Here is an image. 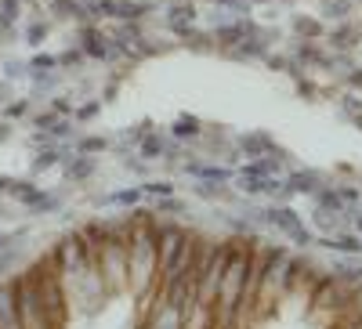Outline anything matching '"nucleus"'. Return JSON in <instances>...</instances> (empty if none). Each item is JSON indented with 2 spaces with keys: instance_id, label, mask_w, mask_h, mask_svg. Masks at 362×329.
<instances>
[{
  "instance_id": "f257e3e1",
  "label": "nucleus",
  "mask_w": 362,
  "mask_h": 329,
  "mask_svg": "<svg viewBox=\"0 0 362 329\" xmlns=\"http://www.w3.org/2000/svg\"><path fill=\"white\" fill-rule=\"evenodd\" d=\"M127 272L138 293H145L160 275L156 272V225H148L145 217H138L127 232Z\"/></svg>"
},
{
  "instance_id": "f03ea898",
  "label": "nucleus",
  "mask_w": 362,
  "mask_h": 329,
  "mask_svg": "<svg viewBox=\"0 0 362 329\" xmlns=\"http://www.w3.org/2000/svg\"><path fill=\"white\" fill-rule=\"evenodd\" d=\"M250 272H254V257L243 253L239 246H232V257L225 264V275L218 286V301H221V315L232 318L235 308L247 301V289H250Z\"/></svg>"
},
{
  "instance_id": "7ed1b4c3",
  "label": "nucleus",
  "mask_w": 362,
  "mask_h": 329,
  "mask_svg": "<svg viewBox=\"0 0 362 329\" xmlns=\"http://www.w3.org/2000/svg\"><path fill=\"white\" fill-rule=\"evenodd\" d=\"M235 243H221V246H210L203 253V261H196V301L199 304H214L218 301V286L225 275V264L232 257Z\"/></svg>"
},
{
  "instance_id": "20e7f679",
  "label": "nucleus",
  "mask_w": 362,
  "mask_h": 329,
  "mask_svg": "<svg viewBox=\"0 0 362 329\" xmlns=\"http://www.w3.org/2000/svg\"><path fill=\"white\" fill-rule=\"evenodd\" d=\"M15 286V308H18V318H22V329H54L47 311H44V301H40V286L33 279V272H22L18 279H11Z\"/></svg>"
},
{
  "instance_id": "39448f33",
  "label": "nucleus",
  "mask_w": 362,
  "mask_h": 329,
  "mask_svg": "<svg viewBox=\"0 0 362 329\" xmlns=\"http://www.w3.org/2000/svg\"><path fill=\"white\" fill-rule=\"evenodd\" d=\"M261 221H268L272 228L286 232L293 243H300V246H308V243H312V232L300 225V217L290 210V206H272V210H261Z\"/></svg>"
},
{
  "instance_id": "423d86ee",
  "label": "nucleus",
  "mask_w": 362,
  "mask_h": 329,
  "mask_svg": "<svg viewBox=\"0 0 362 329\" xmlns=\"http://www.w3.org/2000/svg\"><path fill=\"white\" fill-rule=\"evenodd\" d=\"M0 329H22L18 308H15V286L0 282Z\"/></svg>"
},
{
  "instance_id": "0eeeda50",
  "label": "nucleus",
  "mask_w": 362,
  "mask_h": 329,
  "mask_svg": "<svg viewBox=\"0 0 362 329\" xmlns=\"http://www.w3.org/2000/svg\"><path fill=\"white\" fill-rule=\"evenodd\" d=\"M87 58H109L112 54V44H109V37L102 33V29H95V25H83V47H80Z\"/></svg>"
},
{
  "instance_id": "6e6552de",
  "label": "nucleus",
  "mask_w": 362,
  "mask_h": 329,
  "mask_svg": "<svg viewBox=\"0 0 362 329\" xmlns=\"http://www.w3.org/2000/svg\"><path fill=\"white\" fill-rule=\"evenodd\" d=\"M319 181H322V177H319L315 170H297V174H290V177H286L283 185H286V192H290V196H305V192H308V196H315V192L322 189Z\"/></svg>"
},
{
  "instance_id": "1a4fd4ad",
  "label": "nucleus",
  "mask_w": 362,
  "mask_h": 329,
  "mask_svg": "<svg viewBox=\"0 0 362 329\" xmlns=\"http://www.w3.org/2000/svg\"><path fill=\"white\" fill-rule=\"evenodd\" d=\"M239 148H243L247 156H254V160H261V156H279L276 141H272L268 134H243V138H239Z\"/></svg>"
},
{
  "instance_id": "9d476101",
  "label": "nucleus",
  "mask_w": 362,
  "mask_h": 329,
  "mask_svg": "<svg viewBox=\"0 0 362 329\" xmlns=\"http://www.w3.org/2000/svg\"><path fill=\"white\" fill-rule=\"evenodd\" d=\"M257 29H254V22H232V25H221L218 33H214V40L221 44V47H235L239 40H247V37H254Z\"/></svg>"
},
{
  "instance_id": "9b49d317",
  "label": "nucleus",
  "mask_w": 362,
  "mask_h": 329,
  "mask_svg": "<svg viewBox=\"0 0 362 329\" xmlns=\"http://www.w3.org/2000/svg\"><path fill=\"white\" fill-rule=\"evenodd\" d=\"M145 329H185V315H181L174 304H160V311L153 315V318H148V325Z\"/></svg>"
},
{
  "instance_id": "f8f14e48",
  "label": "nucleus",
  "mask_w": 362,
  "mask_h": 329,
  "mask_svg": "<svg viewBox=\"0 0 362 329\" xmlns=\"http://www.w3.org/2000/svg\"><path fill=\"white\" fill-rule=\"evenodd\" d=\"M192 18H196L192 4H174V8L167 11V25L174 29L177 37H189V33H192Z\"/></svg>"
},
{
  "instance_id": "ddd939ff",
  "label": "nucleus",
  "mask_w": 362,
  "mask_h": 329,
  "mask_svg": "<svg viewBox=\"0 0 362 329\" xmlns=\"http://www.w3.org/2000/svg\"><path fill=\"white\" fill-rule=\"evenodd\" d=\"M37 131L47 138H69L73 124L69 119H58V112H44V116H37Z\"/></svg>"
},
{
  "instance_id": "4468645a",
  "label": "nucleus",
  "mask_w": 362,
  "mask_h": 329,
  "mask_svg": "<svg viewBox=\"0 0 362 329\" xmlns=\"http://www.w3.org/2000/svg\"><path fill=\"white\" fill-rule=\"evenodd\" d=\"M322 246L326 250H334V253H362V239L358 235H326L322 239Z\"/></svg>"
},
{
  "instance_id": "2eb2a0df",
  "label": "nucleus",
  "mask_w": 362,
  "mask_h": 329,
  "mask_svg": "<svg viewBox=\"0 0 362 329\" xmlns=\"http://www.w3.org/2000/svg\"><path fill=\"white\" fill-rule=\"evenodd\" d=\"M90 174H95V160L83 156V152H76V156L69 160V167H66V177H69V181H87Z\"/></svg>"
},
{
  "instance_id": "dca6fc26",
  "label": "nucleus",
  "mask_w": 362,
  "mask_h": 329,
  "mask_svg": "<svg viewBox=\"0 0 362 329\" xmlns=\"http://www.w3.org/2000/svg\"><path fill=\"white\" fill-rule=\"evenodd\" d=\"M185 170L192 177H203V181H228L232 170L228 167H203V163H185Z\"/></svg>"
},
{
  "instance_id": "f3484780",
  "label": "nucleus",
  "mask_w": 362,
  "mask_h": 329,
  "mask_svg": "<svg viewBox=\"0 0 362 329\" xmlns=\"http://www.w3.org/2000/svg\"><path fill=\"white\" fill-rule=\"evenodd\" d=\"M138 145H141V156H145V160H160V156L167 152V141H163L156 131H148Z\"/></svg>"
},
{
  "instance_id": "a211bd4d",
  "label": "nucleus",
  "mask_w": 362,
  "mask_h": 329,
  "mask_svg": "<svg viewBox=\"0 0 362 329\" xmlns=\"http://www.w3.org/2000/svg\"><path fill=\"white\" fill-rule=\"evenodd\" d=\"M232 58H261L264 54V40H239L235 47H228Z\"/></svg>"
},
{
  "instance_id": "6ab92c4d",
  "label": "nucleus",
  "mask_w": 362,
  "mask_h": 329,
  "mask_svg": "<svg viewBox=\"0 0 362 329\" xmlns=\"http://www.w3.org/2000/svg\"><path fill=\"white\" fill-rule=\"evenodd\" d=\"M138 199H141V189L134 185V189H124V192H112V196H105L102 203H105V206H134Z\"/></svg>"
},
{
  "instance_id": "aec40b11",
  "label": "nucleus",
  "mask_w": 362,
  "mask_h": 329,
  "mask_svg": "<svg viewBox=\"0 0 362 329\" xmlns=\"http://www.w3.org/2000/svg\"><path fill=\"white\" fill-rule=\"evenodd\" d=\"M51 8L62 15V18H87V8L80 4V0H54Z\"/></svg>"
},
{
  "instance_id": "412c9836",
  "label": "nucleus",
  "mask_w": 362,
  "mask_h": 329,
  "mask_svg": "<svg viewBox=\"0 0 362 329\" xmlns=\"http://www.w3.org/2000/svg\"><path fill=\"white\" fill-rule=\"evenodd\" d=\"M8 192H11V196H15L18 203H25V206L33 203L37 196H40V189H37L33 181H11V189H8Z\"/></svg>"
},
{
  "instance_id": "4be33fe9",
  "label": "nucleus",
  "mask_w": 362,
  "mask_h": 329,
  "mask_svg": "<svg viewBox=\"0 0 362 329\" xmlns=\"http://www.w3.org/2000/svg\"><path fill=\"white\" fill-rule=\"evenodd\" d=\"M199 134V119L196 116H177L174 119V138H196Z\"/></svg>"
},
{
  "instance_id": "5701e85b",
  "label": "nucleus",
  "mask_w": 362,
  "mask_h": 329,
  "mask_svg": "<svg viewBox=\"0 0 362 329\" xmlns=\"http://www.w3.org/2000/svg\"><path fill=\"white\" fill-rule=\"evenodd\" d=\"M58 148H44V152H37V160H33V174H44V170H51L54 163H58Z\"/></svg>"
},
{
  "instance_id": "b1692460",
  "label": "nucleus",
  "mask_w": 362,
  "mask_h": 329,
  "mask_svg": "<svg viewBox=\"0 0 362 329\" xmlns=\"http://www.w3.org/2000/svg\"><path fill=\"white\" fill-rule=\"evenodd\" d=\"M351 37H355V29H351V25H341V29H334V33H329V44L344 51V47H351V44H355Z\"/></svg>"
},
{
  "instance_id": "393cba45",
  "label": "nucleus",
  "mask_w": 362,
  "mask_h": 329,
  "mask_svg": "<svg viewBox=\"0 0 362 329\" xmlns=\"http://www.w3.org/2000/svg\"><path fill=\"white\" fill-rule=\"evenodd\" d=\"M29 210L33 214H47V210H58V199L54 196H47V192H40L33 203H29Z\"/></svg>"
},
{
  "instance_id": "a878e982",
  "label": "nucleus",
  "mask_w": 362,
  "mask_h": 329,
  "mask_svg": "<svg viewBox=\"0 0 362 329\" xmlns=\"http://www.w3.org/2000/svg\"><path fill=\"white\" fill-rule=\"evenodd\" d=\"M44 37H47V22H33V25H29L25 29V44H44Z\"/></svg>"
},
{
  "instance_id": "bb28decb",
  "label": "nucleus",
  "mask_w": 362,
  "mask_h": 329,
  "mask_svg": "<svg viewBox=\"0 0 362 329\" xmlns=\"http://www.w3.org/2000/svg\"><path fill=\"white\" fill-rule=\"evenodd\" d=\"M293 25H297V33H300V37H322V25L312 22V18H297Z\"/></svg>"
},
{
  "instance_id": "cd10ccee",
  "label": "nucleus",
  "mask_w": 362,
  "mask_h": 329,
  "mask_svg": "<svg viewBox=\"0 0 362 329\" xmlns=\"http://www.w3.org/2000/svg\"><path fill=\"white\" fill-rule=\"evenodd\" d=\"M109 141L105 138H83L80 145H76V152H83V156H90V152H102V148H105Z\"/></svg>"
},
{
  "instance_id": "c85d7f7f",
  "label": "nucleus",
  "mask_w": 362,
  "mask_h": 329,
  "mask_svg": "<svg viewBox=\"0 0 362 329\" xmlns=\"http://www.w3.org/2000/svg\"><path fill=\"white\" fill-rule=\"evenodd\" d=\"M29 66H33L37 73H47V69H54V66H58V58H54V54H37Z\"/></svg>"
},
{
  "instance_id": "c756f323",
  "label": "nucleus",
  "mask_w": 362,
  "mask_h": 329,
  "mask_svg": "<svg viewBox=\"0 0 362 329\" xmlns=\"http://www.w3.org/2000/svg\"><path fill=\"white\" fill-rule=\"evenodd\" d=\"M141 192H148V196H163V199H167V196L174 192V185H170V181H153V185H145Z\"/></svg>"
},
{
  "instance_id": "7c9ffc66",
  "label": "nucleus",
  "mask_w": 362,
  "mask_h": 329,
  "mask_svg": "<svg viewBox=\"0 0 362 329\" xmlns=\"http://www.w3.org/2000/svg\"><path fill=\"white\" fill-rule=\"evenodd\" d=\"M29 112V102L22 98V102H11V105H4V116L8 119H18V116H25Z\"/></svg>"
},
{
  "instance_id": "2f4dec72",
  "label": "nucleus",
  "mask_w": 362,
  "mask_h": 329,
  "mask_svg": "<svg viewBox=\"0 0 362 329\" xmlns=\"http://www.w3.org/2000/svg\"><path fill=\"white\" fill-rule=\"evenodd\" d=\"M83 58V51H66V54H58V66H76Z\"/></svg>"
},
{
  "instance_id": "473e14b6",
  "label": "nucleus",
  "mask_w": 362,
  "mask_h": 329,
  "mask_svg": "<svg viewBox=\"0 0 362 329\" xmlns=\"http://www.w3.org/2000/svg\"><path fill=\"white\" fill-rule=\"evenodd\" d=\"M196 192H199L203 199H218V196H225V189H214V185H196Z\"/></svg>"
},
{
  "instance_id": "72a5a7b5",
  "label": "nucleus",
  "mask_w": 362,
  "mask_h": 329,
  "mask_svg": "<svg viewBox=\"0 0 362 329\" xmlns=\"http://www.w3.org/2000/svg\"><path fill=\"white\" fill-rule=\"evenodd\" d=\"M344 8H348V0H329V11H326V15L341 18V15H344Z\"/></svg>"
},
{
  "instance_id": "f704fd0d",
  "label": "nucleus",
  "mask_w": 362,
  "mask_h": 329,
  "mask_svg": "<svg viewBox=\"0 0 362 329\" xmlns=\"http://www.w3.org/2000/svg\"><path fill=\"white\" fill-rule=\"evenodd\" d=\"M11 264H15V253H11V250H4V253H0V275H4Z\"/></svg>"
},
{
  "instance_id": "c9c22d12",
  "label": "nucleus",
  "mask_w": 362,
  "mask_h": 329,
  "mask_svg": "<svg viewBox=\"0 0 362 329\" xmlns=\"http://www.w3.org/2000/svg\"><path fill=\"white\" fill-rule=\"evenodd\" d=\"M181 210V203H174L170 196H167V203H160V214H177Z\"/></svg>"
},
{
  "instance_id": "e433bc0d",
  "label": "nucleus",
  "mask_w": 362,
  "mask_h": 329,
  "mask_svg": "<svg viewBox=\"0 0 362 329\" xmlns=\"http://www.w3.org/2000/svg\"><path fill=\"white\" fill-rule=\"evenodd\" d=\"M51 109H54V112H58V116H69V112H73V105H69V102H66V98H58V102H54V105H51Z\"/></svg>"
},
{
  "instance_id": "4c0bfd02",
  "label": "nucleus",
  "mask_w": 362,
  "mask_h": 329,
  "mask_svg": "<svg viewBox=\"0 0 362 329\" xmlns=\"http://www.w3.org/2000/svg\"><path fill=\"white\" fill-rule=\"evenodd\" d=\"M98 112V102H90V105H83L80 112H76V119H90V116H95Z\"/></svg>"
},
{
  "instance_id": "58836bf2",
  "label": "nucleus",
  "mask_w": 362,
  "mask_h": 329,
  "mask_svg": "<svg viewBox=\"0 0 362 329\" xmlns=\"http://www.w3.org/2000/svg\"><path fill=\"white\" fill-rule=\"evenodd\" d=\"M337 196H341V199H344V203H355V199H358V192H355V189H341V192H337Z\"/></svg>"
},
{
  "instance_id": "ea45409f",
  "label": "nucleus",
  "mask_w": 362,
  "mask_h": 329,
  "mask_svg": "<svg viewBox=\"0 0 362 329\" xmlns=\"http://www.w3.org/2000/svg\"><path fill=\"white\" fill-rule=\"evenodd\" d=\"M4 69H8L4 76H22V66H18V62H11V66H4Z\"/></svg>"
},
{
  "instance_id": "a19ab883",
  "label": "nucleus",
  "mask_w": 362,
  "mask_h": 329,
  "mask_svg": "<svg viewBox=\"0 0 362 329\" xmlns=\"http://www.w3.org/2000/svg\"><path fill=\"white\" fill-rule=\"evenodd\" d=\"M8 243H15V235H4V232H0V250H8Z\"/></svg>"
},
{
  "instance_id": "79ce46f5",
  "label": "nucleus",
  "mask_w": 362,
  "mask_h": 329,
  "mask_svg": "<svg viewBox=\"0 0 362 329\" xmlns=\"http://www.w3.org/2000/svg\"><path fill=\"white\" fill-rule=\"evenodd\" d=\"M11 189V177H4V174H0V192H8Z\"/></svg>"
},
{
  "instance_id": "37998d69",
  "label": "nucleus",
  "mask_w": 362,
  "mask_h": 329,
  "mask_svg": "<svg viewBox=\"0 0 362 329\" xmlns=\"http://www.w3.org/2000/svg\"><path fill=\"white\" fill-rule=\"evenodd\" d=\"M8 134H11V127H8V124H0V141H8Z\"/></svg>"
},
{
  "instance_id": "c03bdc74",
  "label": "nucleus",
  "mask_w": 362,
  "mask_h": 329,
  "mask_svg": "<svg viewBox=\"0 0 362 329\" xmlns=\"http://www.w3.org/2000/svg\"><path fill=\"white\" fill-rule=\"evenodd\" d=\"M351 83H355V87H362V73H351Z\"/></svg>"
},
{
  "instance_id": "a18cd8bd",
  "label": "nucleus",
  "mask_w": 362,
  "mask_h": 329,
  "mask_svg": "<svg viewBox=\"0 0 362 329\" xmlns=\"http://www.w3.org/2000/svg\"><path fill=\"white\" fill-rule=\"evenodd\" d=\"M218 4H239V0H218Z\"/></svg>"
},
{
  "instance_id": "49530a36",
  "label": "nucleus",
  "mask_w": 362,
  "mask_h": 329,
  "mask_svg": "<svg viewBox=\"0 0 362 329\" xmlns=\"http://www.w3.org/2000/svg\"><path fill=\"white\" fill-rule=\"evenodd\" d=\"M355 228H358V232H362V214H358V221H355Z\"/></svg>"
},
{
  "instance_id": "de8ad7c7",
  "label": "nucleus",
  "mask_w": 362,
  "mask_h": 329,
  "mask_svg": "<svg viewBox=\"0 0 362 329\" xmlns=\"http://www.w3.org/2000/svg\"><path fill=\"white\" fill-rule=\"evenodd\" d=\"M80 4H83V8H87V4H95V0H80Z\"/></svg>"
}]
</instances>
